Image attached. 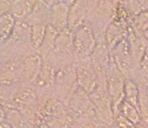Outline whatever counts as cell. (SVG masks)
<instances>
[{"instance_id": "obj_1", "label": "cell", "mask_w": 148, "mask_h": 128, "mask_svg": "<svg viewBox=\"0 0 148 128\" xmlns=\"http://www.w3.org/2000/svg\"><path fill=\"white\" fill-rule=\"evenodd\" d=\"M72 50L76 61L89 58L97 45L93 30L88 22L84 23L71 31Z\"/></svg>"}, {"instance_id": "obj_2", "label": "cell", "mask_w": 148, "mask_h": 128, "mask_svg": "<svg viewBox=\"0 0 148 128\" xmlns=\"http://www.w3.org/2000/svg\"><path fill=\"white\" fill-rule=\"evenodd\" d=\"M125 79L123 75L116 68L112 61H111L110 66L105 73V85L112 101L113 113H115L117 107L123 101Z\"/></svg>"}, {"instance_id": "obj_3", "label": "cell", "mask_w": 148, "mask_h": 128, "mask_svg": "<svg viewBox=\"0 0 148 128\" xmlns=\"http://www.w3.org/2000/svg\"><path fill=\"white\" fill-rule=\"evenodd\" d=\"M66 106L75 112L79 118H94L96 117L94 105L90 100L89 93L77 86L71 94Z\"/></svg>"}, {"instance_id": "obj_4", "label": "cell", "mask_w": 148, "mask_h": 128, "mask_svg": "<svg viewBox=\"0 0 148 128\" xmlns=\"http://www.w3.org/2000/svg\"><path fill=\"white\" fill-rule=\"evenodd\" d=\"M96 5V1H72L68 15V29L71 32L88 22Z\"/></svg>"}, {"instance_id": "obj_5", "label": "cell", "mask_w": 148, "mask_h": 128, "mask_svg": "<svg viewBox=\"0 0 148 128\" xmlns=\"http://www.w3.org/2000/svg\"><path fill=\"white\" fill-rule=\"evenodd\" d=\"M76 83L79 87L90 93L97 84V75L93 70L89 58L75 61Z\"/></svg>"}, {"instance_id": "obj_6", "label": "cell", "mask_w": 148, "mask_h": 128, "mask_svg": "<svg viewBox=\"0 0 148 128\" xmlns=\"http://www.w3.org/2000/svg\"><path fill=\"white\" fill-rule=\"evenodd\" d=\"M72 1H51L48 24L58 32L68 29V15Z\"/></svg>"}, {"instance_id": "obj_7", "label": "cell", "mask_w": 148, "mask_h": 128, "mask_svg": "<svg viewBox=\"0 0 148 128\" xmlns=\"http://www.w3.org/2000/svg\"><path fill=\"white\" fill-rule=\"evenodd\" d=\"M43 63V58L38 52H32L22 57V78L25 84H32Z\"/></svg>"}, {"instance_id": "obj_8", "label": "cell", "mask_w": 148, "mask_h": 128, "mask_svg": "<svg viewBox=\"0 0 148 128\" xmlns=\"http://www.w3.org/2000/svg\"><path fill=\"white\" fill-rule=\"evenodd\" d=\"M38 93L29 84H22L15 87L12 95V103L15 109L24 106H36Z\"/></svg>"}, {"instance_id": "obj_9", "label": "cell", "mask_w": 148, "mask_h": 128, "mask_svg": "<svg viewBox=\"0 0 148 128\" xmlns=\"http://www.w3.org/2000/svg\"><path fill=\"white\" fill-rule=\"evenodd\" d=\"M55 67L47 61L43 60L41 68L38 71L37 78H35L32 84L38 90L42 91H52L53 83H54Z\"/></svg>"}, {"instance_id": "obj_10", "label": "cell", "mask_w": 148, "mask_h": 128, "mask_svg": "<svg viewBox=\"0 0 148 128\" xmlns=\"http://www.w3.org/2000/svg\"><path fill=\"white\" fill-rule=\"evenodd\" d=\"M127 35H128L127 26L116 20H112L105 30L104 44L111 51L118 43L127 38Z\"/></svg>"}, {"instance_id": "obj_11", "label": "cell", "mask_w": 148, "mask_h": 128, "mask_svg": "<svg viewBox=\"0 0 148 128\" xmlns=\"http://www.w3.org/2000/svg\"><path fill=\"white\" fill-rule=\"evenodd\" d=\"M50 5V1H36L32 10L25 19L27 23L29 26L38 24L47 25Z\"/></svg>"}, {"instance_id": "obj_12", "label": "cell", "mask_w": 148, "mask_h": 128, "mask_svg": "<svg viewBox=\"0 0 148 128\" xmlns=\"http://www.w3.org/2000/svg\"><path fill=\"white\" fill-rule=\"evenodd\" d=\"M58 34H59V32L55 28H53L49 24L47 25L43 42H42L41 46L38 52L41 55V57L43 58V60H46L51 54L53 50H54L55 43H56Z\"/></svg>"}, {"instance_id": "obj_13", "label": "cell", "mask_w": 148, "mask_h": 128, "mask_svg": "<svg viewBox=\"0 0 148 128\" xmlns=\"http://www.w3.org/2000/svg\"><path fill=\"white\" fill-rule=\"evenodd\" d=\"M36 1H10V10L9 14H11L15 20H25L30 11L35 5Z\"/></svg>"}, {"instance_id": "obj_14", "label": "cell", "mask_w": 148, "mask_h": 128, "mask_svg": "<svg viewBox=\"0 0 148 128\" xmlns=\"http://www.w3.org/2000/svg\"><path fill=\"white\" fill-rule=\"evenodd\" d=\"M15 22V19L9 13L0 16V44H5L11 37Z\"/></svg>"}, {"instance_id": "obj_15", "label": "cell", "mask_w": 148, "mask_h": 128, "mask_svg": "<svg viewBox=\"0 0 148 128\" xmlns=\"http://www.w3.org/2000/svg\"><path fill=\"white\" fill-rule=\"evenodd\" d=\"M5 120L13 128H31L21 112L14 107H4Z\"/></svg>"}, {"instance_id": "obj_16", "label": "cell", "mask_w": 148, "mask_h": 128, "mask_svg": "<svg viewBox=\"0 0 148 128\" xmlns=\"http://www.w3.org/2000/svg\"><path fill=\"white\" fill-rule=\"evenodd\" d=\"M138 96H139L138 85H136V84L132 79L126 78L124 84L123 101L131 104L135 108L137 109V107H138Z\"/></svg>"}, {"instance_id": "obj_17", "label": "cell", "mask_w": 148, "mask_h": 128, "mask_svg": "<svg viewBox=\"0 0 148 128\" xmlns=\"http://www.w3.org/2000/svg\"><path fill=\"white\" fill-rule=\"evenodd\" d=\"M116 114L121 115L122 116L125 117V118L131 121L135 125L140 122V116H139V113H138L137 109L135 108V107L132 106L131 104L126 102L125 101H122L119 104V106L117 107V110H116V111L114 113V116Z\"/></svg>"}, {"instance_id": "obj_18", "label": "cell", "mask_w": 148, "mask_h": 128, "mask_svg": "<svg viewBox=\"0 0 148 128\" xmlns=\"http://www.w3.org/2000/svg\"><path fill=\"white\" fill-rule=\"evenodd\" d=\"M47 25H32L30 26V45L35 52H38L43 42Z\"/></svg>"}, {"instance_id": "obj_19", "label": "cell", "mask_w": 148, "mask_h": 128, "mask_svg": "<svg viewBox=\"0 0 148 128\" xmlns=\"http://www.w3.org/2000/svg\"><path fill=\"white\" fill-rule=\"evenodd\" d=\"M139 88V96H138V110L140 121L144 124H148V95L147 89L143 88L141 85L138 86Z\"/></svg>"}, {"instance_id": "obj_20", "label": "cell", "mask_w": 148, "mask_h": 128, "mask_svg": "<svg viewBox=\"0 0 148 128\" xmlns=\"http://www.w3.org/2000/svg\"><path fill=\"white\" fill-rule=\"evenodd\" d=\"M121 4L127 11V13L131 17H134L148 10V1H128L122 2Z\"/></svg>"}, {"instance_id": "obj_21", "label": "cell", "mask_w": 148, "mask_h": 128, "mask_svg": "<svg viewBox=\"0 0 148 128\" xmlns=\"http://www.w3.org/2000/svg\"><path fill=\"white\" fill-rule=\"evenodd\" d=\"M132 23L134 29H136L141 33H145L148 29V10L132 17Z\"/></svg>"}, {"instance_id": "obj_22", "label": "cell", "mask_w": 148, "mask_h": 128, "mask_svg": "<svg viewBox=\"0 0 148 128\" xmlns=\"http://www.w3.org/2000/svg\"><path fill=\"white\" fill-rule=\"evenodd\" d=\"M14 87L17 86H6L0 84V105L3 107H14L12 103V95L15 89Z\"/></svg>"}, {"instance_id": "obj_23", "label": "cell", "mask_w": 148, "mask_h": 128, "mask_svg": "<svg viewBox=\"0 0 148 128\" xmlns=\"http://www.w3.org/2000/svg\"><path fill=\"white\" fill-rule=\"evenodd\" d=\"M114 122L120 128H136V125L134 123L125 118L120 114H116L114 116Z\"/></svg>"}, {"instance_id": "obj_24", "label": "cell", "mask_w": 148, "mask_h": 128, "mask_svg": "<svg viewBox=\"0 0 148 128\" xmlns=\"http://www.w3.org/2000/svg\"><path fill=\"white\" fill-rule=\"evenodd\" d=\"M10 1H0V16L9 13Z\"/></svg>"}, {"instance_id": "obj_25", "label": "cell", "mask_w": 148, "mask_h": 128, "mask_svg": "<svg viewBox=\"0 0 148 128\" xmlns=\"http://www.w3.org/2000/svg\"><path fill=\"white\" fill-rule=\"evenodd\" d=\"M5 119V108L0 105V123L3 122Z\"/></svg>"}, {"instance_id": "obj_26", "label": "cell", "mask_w": 148, "mask_h": 128, "mask_svg": "<svg viewBox=\"0 0 148 128\" xmlns=\"http://www.w3.org/2000/svg\"><path fill=\"white\" fill-rule=\"evenodd\" d=\"M0 128H13V127H12L11 125H10V124L5 119L3 122L0 123Z\"/></svg>"}, {"instance_id": "obj_27", "label": "cell", "mask_w": 148, "mask_h": 128, "mask_svg": "<svg viewBox=\"0 0 148 128\" xmlns=\"http://www.w3.org/2000/svg\"><path fill=\"white\" fill-rule=\"evenodd\" d=\"M144 36H145V39H146V41L148 42V29L144 33Z\"/></svg>"}, {"instance_id": "obj_28", "label": "cell", "mask_w": 148, "mask_h": 128, "mask_svg": "<svg viewBox=\"0 0 148 128\" xmlns=\"http://www.w3.org/2000/svg\"><path fill=\"white\" fill-rule=\"evenodd\" d=\"M2 58H3V54H2V52H0V62H1V61H2Z\"/></svg>"}, {"instance_id": "obj_29", "label": "cell", "mask_w": 148, "mask_h": 128, "mask_svg": "<svg viewBox=\"0 0 148 128\" xmlns=\"http://www.w3.org/2000/svg\"><path fill=\"white\" fill-rule=\"evenodd\" d=\"M107 128H108V126H107Z\"/></svg>"}]
</instances>
